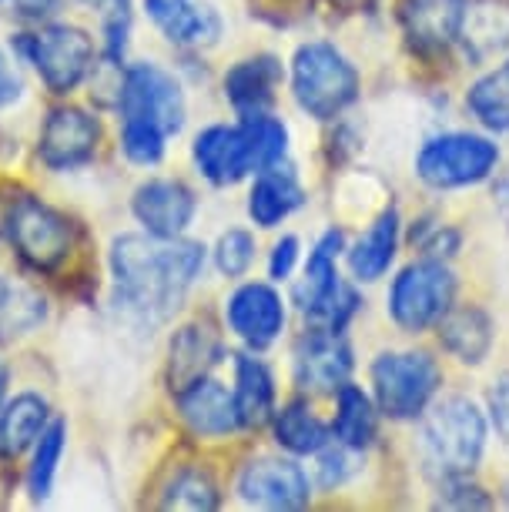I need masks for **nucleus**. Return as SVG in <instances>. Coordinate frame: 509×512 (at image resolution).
I'll use <instances>...</instances> for the list:
<instances>
[{
	"label": "nucleus",
	"mask_w": 509,
	"mask_h": 512,
	"mask_svg": "<svg viewBox=\"0 0 509 512\" xmlns=\"http://www.w3.org/2000/svg\"><path fill=\"white\" fill-rule=\"evenodd\" d=\"M201 268H205V248L198 241L121 235L111 248L118 305L144 322H161L175 312Z\"/></svg>",
	"instance_id": "1"
},
{
	"label": "nucleus",
	"mask_w": 509,
	"mask_h": 512,
	"mask_svg": "<svg viewBox=\"0 0 509 512\" xmlns=\"http://www.w3.org/2000/svg\"><path fill=\"white\" fill-rule=\"evenodd\" d=\"M486 449V419L473 399L449 395L436 402L422 419L419 456L429 476L453 482L469 476Z\"/></svg>",
	"instance_id": "2"
},
{
	"label": "nucleus",
	"mask_w": 509,
	"mask_h": 512,
	"mask_svg": "<svg viewBox=\"0 0 509 512\" xmlns=\"http://www.w3.org/2000/svg\"><path fill=\"white\" fill-rule=\"evenodd\" d=\"M292 91L305 114L315 121H332L359 98V71L339 47L309 41L292 57Z\"/></svg>",
	"instance_id": "3"
},
{
	"label": "nucleus",
	"mask_w": 509,
	"mask_h": 512,
	"mask_svg": "<svg viewBox=\"0 0 509 512\" xmlns=\"http://www.w3.org/2000/svg\"><path fill=\"white\" fill-rule=\"evenodd\" d=\"M443 372L429 352H382L372 362V389L389 419H416L439 392Z\"/></svg>",
	"instance_id": "4"
},
{
	"label": "nucleus",
	"mask_w": 509,
	"mask_h": 512,
	"mask_svg": "<svg viewBox=\"0 0 509 512\" xmlns=\"http://www.w3.org/2000/svg\"><path fill=\"white\" fill-rule=\"evenodd\" d=\"M17 51L34 64L37 77L51 94H71L94 67V41L74 24H51L37 34H24Z\"/></svg>",
	"instance_id": "5"
},
{
	"label": "nucleus",
	"mask_w": 509,
	"mask_h": 512,
	"mask_svg": "<svg viewBox=\"0 0 509 512\" xmlns=\"http://www.w3.org/2000/svg\"><path fill=\"white\" fill-rule=\"evenodd\" d=\"M456 298V275L443 258H422L406 265L389 288V315L406 332H426L439 325Z\"/></svg>",
	"instance_id": "6"
},
{
	"label": "nucleus",
	"mask_w": 509,
	"mask_h": 512,
	"mask_svg": "<svg viewBox=\"0 0 509 512\" xmlns=\"http://www.w3.org/2000/svg\"><path fill=\"white\" fill-rule=\"evenodd\" d=\"M496 161H499V148L489 138L469 131H453L422 144L416 158V175L429 188L439 191L469 188L493 175Z\"/></svg>",
	"instance_id": "7"
},
{
	"label": "nucleus",
	"mask_w": 509,
	"mask_h": 512,
	"mask_svg": "<svg viewBox=\"0 0 509 512\" xmlns=\"http://www.w3.org/2000/svg\"><path fill=\"white\" fill-rule=\"evenodd\" d=\"M7 238L17 255L37 272H54L57 265L67 262L74 245V231L61 211L44 205L41 198H14L7 205Z\"/></svg>",
	"instance_id": "8"
},
{
	"label": "nucleus",
	"mask_w": 509,
	"mask_h": 512,
	"mask_svg": "<svg viewBox=\"0 0 509 512\" xmlns=\"http://www.w3.org/2000/svg\"><path fill=\"white\" fill-rule=\"evenodd\" d=\"M118 111L121 118L158 124L168 138L185 128L188 114L181 84L158 64H131L124 71L118 88Z\"/></svg>",
	"instance_id": "9"
},
{
	"label": "nucleus",
	"mask_w": 509,
	"mask_h": 512,
	"mask_svg": "<svg viewBox=\"0 0 509 512\" xmlns=\"http://www.w3.org/2000/svg\"><path fill=\"white\" fill-rule=\"evenodd\" d=\"M101 141L98 118H91L81 108H54L47 114L37 154L51 171H78L94 161Z\"/></svg>",
	"instance_id": "10"
},
{
	"label": "nucleus",
	"mask_w": 509,
	"mask_h": 512,
	"mask_svg": "<svg viewBox=\"0 0 509 512\" xmlns=\"http://www.w3.org/2000/svg\"><path fill=\"white\" fill-rule=\"evenodd\" d=\"M225 322L235 338H242L252 352H262L278 342L285 328V302L272 285L248 282L235 288L225 302Z\"/></svg>",
	"instance_id": "11"
},
{
	"label": "nucleus",
	"mask_w": 509,
	"mask_h": 512,
	"mask_svg": "<svg viewBox=\"0 0 509 512\" xmlns=\"http://www.w3.org/2000/svg\"><path fill=\"white\" fill-rule=\"evenodd\" d=\"M131 211L138 225L148 231L151 238H181L198 211V198L185 181L175 178H151L134 191Z\"/></svg>",
	"instance_id": "12"
},
{
	"label": "nucleus",
	"mask_w": 509,
	"mask_h": 512,
	"mask_svg": "<svg viewBox=\"0 0 509 512\" xmlns=\"http://www.w3.org/2000/svg\"><path fill=\"white\" fill-rule=\"evenodd\" d=\"M191 158L198 175L215 188H232L248 171H255L252 144L242 124H208L191 144Z\"/></svg>",
	"instance_id": "13"
},
{
	"label": "nucleus",
	"mask_w": 509,
	"mask_h": 512,
	"mask_svg": "<svg viewBox=\"0 0 509 512\" xmlns=\"http://www.w3.org/2000/svg\"><path fill=\"white\" fill-rule=\"evenodd\" d=\"M352 375V349L342 332L312 328L295 345V382L305 392H339Z\"/></svg>",
	"instance_id": "14"
},
{
	"label": "nucleus",
	"mask_w": 509,
	"mask_h": 512,
	"mask_svg": "<svg viewBox=\"0 0 509 512\" xmlns=\"http://www.w3.org/2000/svg\"><path fill=\"white\" fill-rule=\"evenodd\" d=\"M238 496L258 509L309 506V476L292 459H255L238 476Z\"/></svg>",
	"instance_id": "15"
},
{
	"label": "nucleus",
	"mask_w": 509,
	"mask_h": 512,
	"mask_svg": "<svg viewBox=\"0 0 509 512\" xmlns=\"http://www.w3.org/2000/svg\"><path fill=\"white\" fill-rule=\"evenodd\" d=\"M466 0H399V24L419 54H446L459 41Z\"/></svg>",
	"instance_id": "16"
},
{
	"label": "nucleus",
	"mask_w": 509,
	"mask_h": 512,
	"mask_svg": "<svg viewBox=\"0 0 509 512\" xmlns=\"http://www.w3.org/2000/svg\"><path fill=\"white\" fill-rule=\"evenodd\" d=\"M144 14L175 47H208L222 37V17L198 0H144Z\"/></svg>",
	"instance_id": "17"
},
{
	"label": "nucleus",
	"mask_w": 509,
	"mask_h": 512,
	"mask_svg": "<svg viewBox=\"0 0 509 512\" xmlns=\"http://www.w3.org/2000/svg\"><path fill=\"white\" fill-rule=\"evenodd\" d=\"M178 409L188 429L201 439H225L242 429L235 395L222 382L208 379V375L178 392Z\"/></svg>",
	"instance_id": "18"
},
{
	"label": "nucleus",
	"mask_w": 509,
	"mask_h": 512,
	"mask_svg": "<svg viewBox=\"0 0 509 512\" xmlns=\"http://www.w3.org/2000/svg\"><path fill=\"white\" fill-rule=\"evenodd\" d=\"M339 251H342V231L329 228L319 241H315L302 282L295 285V302H299V308L312 318L315 325H322V318L329 315L339 288L345 285L339 278V268H335Z\"/></svg>",
	"instance_id": "19"
},
{
	"label": "nucleus",
	"mask_w": 509,
	"mask_h": 512,
	"mask_svg": "<svg viewBox=\"0 0 509 512\" xmlns=\"http://www.w3.org/2000/svg\"><path fill=\"white\" fill-rule=\"evenodd\" d=\"M282 84V64L272 54H258L238 61L232 71L225 74V98L242 118L252 114H265L272 108L275 91Z\"/></svg>",
	"instance_id": "20"
},
{
	"label": "nucleus",
	"mask_w": 509,
	"mask_h": 512,
	"mask_svg": "<svg viewBox=\"0 0 509 512\" xmlns=\"http://www.w3.org/2000/svg\"><path fill=\"white\" fill-rule=\"evenodd\" d=\"M305 205V188L299 175L282 161L275 168L258 171L252 195H248V215L258 228H278L288 215Z\"/></svg>",
	"instance_id": "21"
},
{
	"label": "nucleus",
	"mask_w": 509,
	"mask_h": 512,
	"mask_svg": "<svg viewBox=\"0 0 509 512\" xmlns=\"http://www.w3.org/2000/svg\"><path fill=\"white\" fill-rule=\"evenodd\" d=\"M459 44L476 64L503 54L509 47V0H466Z\"/></svg>",
	"instance_id": "22"
},
{
	"label": "nucleus",
	"mask_w": 509,
	"mask_h": 512,
	"mask_svg": "<svg viewBox=\"0 0 509 512\" xmlns=\"http://www.w3.org/2000/svg\"><path fill=\"white\" fill-rule=\"evenodd\" d=\"M439 342L459 362L479 365L489 355V349H493V322L476 305H463V308L453 305L439 318Z\"/></svg>",
	"instance_id": "23"
},
{
	"label": "nucleus",
	"mask_w": 509,
	"mask_h": 512,
	"mask_svg": "<svg viewBox=\"0 0 509 512\" xmlns=\"http://www.w3.org/2000/svg\"><path fill=\"white\" fill-rule=\"evenodd\" d=\"M235 409L242 429L265 425L275 412V379L268 365L255 355H238L235 359Z\"/></svg>",
	"instance_id": "24"
},
{
	"label": "nucleus",
	"mask_w": 509,
	"mask_h": 512,
	"mask_svg": "<svg viewBox=\"0 0 509 512\" xmlns=\"http://www.w3.org/2000/svg\"><path fill=\"white\" fill-rule=\"evenodd\" d=\"M396 248H399V215H396V208H386L349 251L352 275L359 278V282H376V278L389 272L392 258H396Z\"/></svg>",
	"instance_id": "25"
},
{
	"label": "nucleus",
	"mask_w": 509,
	"mask_h": 512,
	"mask_svg": "<svg viewBox=\"0 0 509 512\" xmlns=\"http://www.w3.org/2000/svg\"><path fill=\"white\" fill-rule=\"evenodd\" d=\"M218 338L211 335V328L205 325H188L181 328L171 342V389L181 392L188 389L191 382L205 379L211 365L218 362Z\"/></svg>",
	"instance_id": "26"
},
{
	"label": "nucleus",
	"mask_w": 509,
	"mask_h": 512,
	"mask_svg": "<svg viewBox=\"0 0 509 512\" xmlns=\"http://www.w3.org/2000/svg\"><path fill=\"white\" fill-rule=\"evenodd\" d=\"M47 298L37 288L0 275V338L14 342L21 335H31L44 325Z\"/></svg>",
	"instance_id": "27"
},
{
	"label": "nucleus",
	"mask_w": 509,
	"mask_h": 512,
	"mask_svg": "<svg viewBox=\"0 0 509 512\" xmlns=\"http://www.w3.org/2000/svg\"><path fill=\"white\" fill-rule=\"evenodd\" d=\"M275 442L292 456H315L329 439V425L315 415L305 402H288L285 409L272 412Z\"/></svg>",
	"instance_id": "28"
},
{
	"label": "nucleus",
	"mask_w": 509,
	"mask_h": 512,
	"mask_svg": "<svg viewBox=\"0 0 509 512\" xmlns=\"http://www.w3.org/2000/svg\"><path fill=\"white\" fill-rule=\"evenodd\" d=\"M339 412H335V422H332V432L335 439L342 442L345 449L352 452H362L372 446V439H376V405L362 389H355V385L345 382L339 389Z\"/></svg>",
	"instance_id": "29"
},
{
	"label": "nucleus",
	"mask_w": 509,
	"mask_h": 512,
	"mask_svg": "<svg viewBox=\"0 0 509 512\" xmlns=\"http://www.w3.org/2000/svg\"><path fill=\"white\" fill-rule=\"evenodd\" d=\"M47 429V402L37 392H21L0 412V446L7 452H24L34 446L37 436Z\"/></svg>",
	"instance_id": "30"
},
{
	"label": "nucleus",
	"mask_w": 509,
	"mask_h": 512,
	"mask_svg": "<svg viewBox=\"0 0 509 512\" xmlns=\"http://www.w3.org/2000/svg\"><path fill=\"white\" fill-rule=\"evenodd\" d=\"M466 104L489 131H509V61L479 77L466 94Z\"/></svg>",
	"instance_id": "31"
},
{
	"label": "nucleus",
	"mask_w": 509,
	"mask_h": 512,
	"mask_svg": "<svg viewBox=\"0 0 509 512\" xmlns=\"http://www.w3.org/2000/svg\"><path fill=\"white\" fill-rule=\"evenodd\" d=\"M67 446V425L64 419L47 422V429L37 436V449H34V462L27 469V492L31 499H47L51 496L54 476H57V462L64 456Z\"/></svg>",
	"instance_id": "32"
},
{
	"label": "nucleus",
	"mask_w": 509,
	"mask_h": 512,
	"mask_svg": "<svg viewBox=\"0 0 509 512\" xmlns=\"http://www.w3.org/2000/svg\"><path fill=\"white\" fill-rule=\"evenodd\" d=\"M242 128L248 134V144H252V161L255 171L275 168L288 158V128L272 114H252V118L242 121Z\"/></svg>",
	"instance_id": "33"
},
{
	"label": "nucleus",
	"mask_w": 509,
	"mask_h": 512,
	"mask_svg": "<svg viewBox=\"0 0 509 512\" xmlns=\"http://www.w3.org/2000/svg\"><path fill=\"white\" fill-rule=\"evenodd\" d=\"M168 148V134L158 124L138 121V118H121V151L128 154L131 164L141 168H155L165 158Z\"/></svg>",
	"instance_id": "34"
},
{
	"label": "nucleus",
	"mask_w": 509,
	"mask_h": 512,
	"mask_svg": "<svg viewBox=\"0 0 509 512\" xmlns=\"http://www.w3.org/2000/svg\"><path fill=\"white\" fill-rule=\"evenodd\" d=\"M165 506L168 509H215L218 506V489H215V482H211L208 472L185 469V472H178L175 482L168 486Z\"/></svg>",
	"instance_id": "35"
},
{
	"label": "nucleus",
	"mask_w": 509,
	"mask_h": 512,
	"mask_svg": "<svg viewBox=\"0 0 509 512\" xmlns=\"http://www.w3.org/2000/svg\"><path fill=\"white\" fill-rule=\"evenodd\" d=\"M215 265L225 278H242L255 265V238L245 228H232L218 238L215 245Z\"/></svg>",
	"instance_id": "36"
},
{
	"label": "nucleus",
	"mask_w": 509,
	"mask_h": 512,
	"mask_svg": "<svg viewBox=\"0 0 509 512\" xmlns=\"http://www.w3.org/2000/svg\"><path fill=\"white\" fill-rule=\"evenodd\" d=\"M319 456V479L322 486H342L345 476H349V456H345V446H332V442H325V446L315 452Z\"/></svg>",
	"instance_id": "37"
},
{
	"label": "nucleus",
	"mask_w": 509,
	"mask_h": 512,
	"mask_svg": "<svg viewBox=\"0 0 509 512\" xmlns=\"http://www.w3.org/2000/svg\"><path fill=\"white\" fill-rule=\"evenodd\" d=\"M295 262H299V238L295 235L278 238L272 248V258H268V275H272V282H285V278L295 272Z\"/></svg>",
	"instance_id": "38"
},
{
	"label": "nucleus",
	"mask_w": 509,
	"mask_h": 512,
	"mask_svg": "<svg viewBox=\"0 0 509 512\" xmlns=\"http://www.w3.org/2000/svg\"><path fill=\"white\" fill-rule=\"evenodd\" d=\"M489 412H493L496 432L509 442V375H503L489 392Z\"/></svg>",
	"instance_id": "39"
},
{
	"label": "nucleus",
	"mask_w": 509,
	"mask_h": 512,
	"mask_svg": "<svg viewBox=\"0 0 509 512\" xmlns=\"http://www.w3.org/2000/svg\"><path fill=\"white\" fill-rule=\"evenodd\" d=\"M21 94H24V84H21V77L11 71V64L0 67V108H11L14 101H21Z\"/></svg>",
	"instance_id": "40"
},
{
	"label": "nucleus",
	"mask_w": 509,
	"mask_h": 512,
	"mask_svg": "<svg viewBox=\"0 0 509 512\" xmlns=\"http://www.w3.org/2000/svg\"><path fill=\"white\" fill-rule=\"evenodd\" d=\"M14 4L21 7L27 17H41V14H51L61 0H14Z\"/></svg>",
	"instance_id": "41"
},
{
	"label": "nucleus",
	"mask_w": 509,
	"mask_h": 512,
	"mask_svg": "<svg viewBox=\"0 0 509 512\" xmlns=\"http://www.w3.org/2000/svg\"><path fill=\"white\" fill-rule=\"evenodd\" d=\"M496 208H499V215L509 221V171L496 181Z\"/></svg>",
	"instance_id": "42"
},
{
	"label": "nucleus",
	"mask_w": 509,
	"mask_h": 512,
	"mask_svg": "<svg viewBox=\"0 0 509 512\" xmlns=\"http://www.w3.org/2000/svg\"><path fill=\"white\" fill-rule=\"evenodd\" d=\"M7 379H11V372H7V365L0 362V412H4V405H7Z\"/></svg>",
	"instance_id": "43"
},
{
	"label": "nucleus",
	"mask_w": 509,
	"mask_h": 512,
	"mask_svg": "<svg viewBox=\"0 0 509 512\" xmlns=\"http://www.w3.org/2000/svg\"><path fill=\"white\" fill-rule=\"evenodd\" d=\"M94 4H108V0H94Z\"/></svg>",
	"instance_id": "44"
}]
</instances>
